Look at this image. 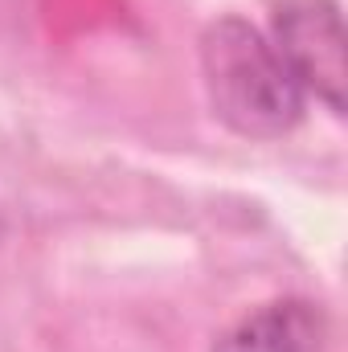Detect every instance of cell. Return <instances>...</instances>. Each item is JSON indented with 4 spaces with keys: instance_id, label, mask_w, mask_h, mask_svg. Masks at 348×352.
I'll list each match as a JSON object with an SVG mask.
<instances>
[{
    "instance_id": "1",
    "label": "cell",
    "mask_w": 348,
    "mask_h": 352,
    "mask_svg": "<svg viewBox=\"0 0 348 352\" xmlns=\"http://www.w3.org/2000/svg\"><path fill=\"white\" fill-rule=\"evenodd\" d=\"M201 74L213 115L246 140H279L303 119L307 94L270 37L242 16H221L201 33Z\"/></svg>"
},
{
    "instance_id": "2",
    "label": "cell",
    "mask_w": 348,
    "mask_h": 352,
    "mask_svg": "<svg viewBox=\"0 0 348 352\" xmlns=\"http://www.w3.org/2000/svg\"><path fill=\"white\" fill-rule=\"evenodd\" d=\"M270 45L279 50L303 94H316L332 115H345L348 54L345 16L336 0H283L274 8Z\"/></svg>"
},
{
    "instance_id": "3",
    "label": "cell",
    "mask_w": 348,
    "mask_h": 352,
    "mask_svg": "<svg viewBox=\"0 0 348 352\" xmlns=\"http://www.w3.org/2000/svg\"><path fill=\"white\" fill-rule=\"evenodd\" d=\"M328 320L307 299H274L217 336L213 352H324Z\"/></svg>"
},
{
    "instance_id": "4",
    "label": "cell",
    "mask_w": 348,
    "mask_h": 352,
    "mask_svg": "<svg viewBox=\"0 0 348 352\" xmlns=\"http://www.w3.org/2000/svg\"><path fill=\"white\" fill-rule=\"evenodd\" d=\"M0 230H4V221H0Z\"/></svg>"
}]
</instances>
